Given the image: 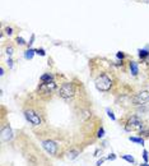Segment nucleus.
Masks as SVG:
<instances>
[{
	"label": "nucleus",
	"mask_w": 149,
	"mask_h": 166,
	"mask_svg": "<svg viewBox=\"0 0 149 166\" xmlns=\"http://www.w3.org/2000/svg\"><path fill=\"white\" fill-rule=\"evenodd\" d=\"M94 83H96L97 90L101 91V92H107V91H110L112 87V79L110 78L106 73L100 74L96 78V82Z\"/></svg>",
	"instance_id": "1"
},
{
	"label": "nucleus",
	"mask_w": 149,
	"mask_h": 166,
	"mask_svg": "<svg viewBox=\"0 0 149 166\" xmlns=\"http://www.w3.org/2000/svg\"><path fill=\"white\" fill-rule=\"evenodd\" d=\"M59 96L64 100H70L75 96V86L74 83L71 82H66V83H62L59 88Z\"/></svg>",
	"instance_id": "2"
},
{
	"label": "nucleus",
	"mask_w": 149,
	"mask_h": 166,
	"mask_svg": "<svg viewBox=\"0 0 149 166\" xmlns=\"http://www.w3.org/2000/svg\"><path fill=\"white\" fill-rule=\"evenodd\" d=\"M125 129L127 130V132H130V130H134V129H143V121L139 119L138 116H130L127 121L125 123Z\"/></svg>",
	"instance_id": "3"
},
{
	"label": "nucleus",
	"mask_w": 149,
	"mask_h": 166,
	"mask_svg": "<svg viewBox=\"0 0 149 166\" xmlns=\"http://www.w3.org/2000/svg\"><path fill=\"white\" fill-rule=\"evenodd\" d=\"M24 116H26L27 121H29L32 125H41V123H42L41 116L35 110H32V109H27V110H24Z\"/></svg>",
	"instance_id": "4"
},
{
	"label": "nucleus",
	"mask_w": 149,
	"mask_h": 166,
	"mask_svg": "<svg viewBox=\"0 0 149 166\" xmlns=\"http://www.w3.org/2000/svg\"><path fill=\"white\" fill-rule=\"evenodd\" d=\"M58 88L55 82H42L38 86V92L41 95H51Z\"/></svg>",
	"instance_id": "5"
},
{
	"label": "nucleus",
	"mask_w": 149,
	"mask_h": 166,
	"mask_svg": "<svg viewBox=\"0 0 149 166\" xmlns=\"http://www.w3.org/2000/svg\"><path fill=\"white\" fill-rule=\"evenodd\" d=\"M133 102L134 105H145L149 102V92L147 91H142V92L136 93L133 97Z\"/></svg>",
	"instance_id": "6"
},
{
	"label": "nucleus",
	"mask_w": 149,
	"mask_h": 166,
	"mask_svg": "<svg viewBox=\"0 0 149 166\" xmlns=\"http://www.w3.org/2000/svg\"><path fill=\"white\" fill-rule=\"evenodd\" d=\"M42 147L46 150L47 153H50V155H52V156H55L56 152H58V144H56V142L51 141V139H46V141H43Z\"/></svg>",
	"instance_id": "7"
},
{
	"label": "nucleus",
	"mask_w": 149,
	"mask_h": 166,
	"mask_svg": "<svg viewBox=\"0 0 149 166\" xmlns=\"http://www.w3.org/2000/svg\"><path fill=\"white\" fill-rule=\"evenodd\" d=\"M1 138L4 139V141H10V139H13V130L9 125H5L4 128L1 130Z\"/></svg>",
	"instance_id": "8"
},
{
	"label": "nucleus",
	"mask_w": 149,
	"mask_h": 166,
	"mask_svg": "<svg viewBox=\"0 0 149 166\" xmlns=\"http://www.w3.org/2000/svg\"><path fill=\"white\" fill-rule=\"evenodd\" d=\"M129 68H130V72H131L133 76H138V73H139L138 63H135V61H130V63H129Z\"/></svg>",
	"instance_id": "9"
},
{
	"label": "nucleus",
	"mask_w": 149,
	"mask_h": 166,
	"mask_svg": "<svg viewBox=\"0 0 149 166\" xmlns=\"http://www.w3.org/2000/svg\"><path fill=\"white\" fill-rule=\"evenodd\" d=\"M41 82H54V76L51 73H46V74H42L40 77Z\"/></svg>",
	"instance_id": "10"
},
{
	"label": "nucleus",
	"mask_w": 149,
	"mask_h": 166,
	"mask_svg": "<svg viewBox=\"0 0 149 166\" xmlns=\"http://www.w3.org/2000/svg\"><path fill=\"white\" fill-rule=\"evenodd\" d=\"M36 54V50H33V49H28L27 51L24 52V58L27 59V60H31L32 58H33V55Z\"/></svg>",
	"instance_id": "11"
},
{
	"label": "nucleus",
	"mask_w": 149,
	"mask_h": 166,
	"mask_svg": "<svg viewBox=\"0 0 149 166\" xmlns=\"http://www.w3.org/2000/svg\"><path fill=\"white\" fill-rule=\"evenodd\" d=\"M78 156H79V151H77V150H71V151L68 152V159L69 160H74Z\"/></svg>",
	"instance_id": "12"
},
{
	"label": "nucleus",
	"mask_w": 149,
	"mask_h": 166,
	"mask_svg": "<svg viewBox=\"0 0 149 166\" xmlns=\"http://www.w3.org/2000/svg\"><path fill=\"white\" fill-rule=\"evenodd\" d=\"M130 142H135V143H139V144H144V139H143L142 137H130L129 138Z\"/></svg>",
	"instance_id": "13"
},
{
	"label": "nucleus",
	"mask_w": 149,
	"mask_h": 166,
	"mask_svg": "<svg viewBox=\"0 0 149 166\" xmlns=\"http://www.w3.org/2000/svg\"><path fill=\"white\" fill-rule=\"evenodd\" d=\"M121 157H123L125 161L129 162V164H135V159H134L133 156H130V155H123Z\"/></svg>",
	"instance_id": "14"
},
{
	"label": "nucleus",
	"mask_w": 149,
	"mask_h": 166,
	"mask_svg": "<svg viewBox=\"0 0 149 166\" xmlns=\"http://www.w3.org/2000/svg\"><path fill=\"white\" fill-rule=\"evenodd\" d=\"M139 56H140V59H145L149 56V51L147 49H143V50H139Z\"/></svg>",
	"instance_id": "15"
},
{
	"label": "nucleus",
	"mask_w": 149,
	"mask_h": 166,
	"mask_svg": "<svg viewBox=\"0 0 149 166\" xmlns=\"http://www.w3.org/2000/svg\"><path fill=\"white\" fill-rule=\"evenodd\" d=\"M103 137H105V129H103V127H101L97 132V138H103Z\"/></svg>",
	"instance_id": "16"
},
{
	"label": "nucleus",
	"mask_w": 149,
	"mask_h": 166,
	"mask_svg": "<svg viewBox=\"0 0 149 166\" xmlns=\"http://www.w3.org/2000/svg\"><path fill=\"white\" fill-rule=\"evenodd\" d=\"M106 112H107V115H108V118H110V119H111V120H114V121L116 120V116L114 115V112H112V110H110V109H107Z\"/></svg>",
	"instance_id": "17"
},
{
	"label": "nucleus",
	"mask_w": 149,
	"mask_h": 166,
	"mask_svg": "<svg viewBox=\"0 0 149 166\" xmlns=\"http://www.w3.org/2000/svg\"><path fill=\"white\" fill-rule=\"evenodd\" d=\"M143 159H144V161H145V162H148L149 156H148V151H147V150L143 151Z\"/></svg>",
	"instance_id": "18"
},
{
	"label": "nucleus",
	"mask_w": 149,
	"mask_h": 166,
	"mask_svg": "<svg viewBox=\"0 0 149 166\" xmlns=\"http://www.w3.org/2000/svg\"><path fill=\"white\" fill-rule=\"evenodd\" d=\"M13 51H14V50H13V47H12V46H8L7 47V54L9 55V58L13 55Z\"/></svg>",
	"instance_id": "19"
},
{
	"label": "nucleus",
	"mask_w": 149,
	"mask_h": 166,
	"mask_svg": "<svg viewBox=\"0 0 149 166\" xmlns=\"http://www.w3.org/2000/svg\"><path fill=\"white\" fill-rule=\"evenodd\" d=\"M36 54H38L41 56H45V55H46V52H45L43 49H37V50H36Z\"/></svg>",
	"instance_id": "20"
},
{
	"label": "nucleus",
	"mask_w": 149,
	"mask_h": 166,
	"mask_svg": "<svg viewBox=\"0 0 149 166\" xmlns=\"http://www.w3.org/2000/svg\"><path fill=\"white\" fill-rule=\"evenodd\" d=\"M106 160H108V161H114V160H116V155L115 153H111V155H108L106 157Z\"/></svg>",
	"instance_id": "21"
},
{
	"label": "nucleus",
	"mask_w": 149,
	"mask_h": 166,
	"mask_svg": "<svg viewBox=\"0 0 149 166\" xmlns=\"http://www.w3.org/2000/svg\"><path fill=\"white\" fill-rule=\"evenodd\" d=\"M140 135H145V137H149V130H145V129H142L140 133H139Z\"/></svg>",
	"instance_id": "22"
},
{
	"label": "nucleus",
	"mask_w": 149,
	"mask_h": 166,
	"mask_svg": "<svg viewBox=\"0 0 149 166\" xmlns=\"http://www.w3.org/2000/svg\"><path fill=\"white\" fill-rule=\"evenodd\" d=\"M17 42L19 44V45H26V44H27V42H26L24 40H23L22 37H17Z\"/></svg>",
	"instance_id": "23"
},
{
	"label": "nucleus",
	"mask_w": 149,
	"mask_h": 166,
	"mask_svg": "<svg viewBox=\"0 0 149 166\" xmlns=\"http://www.w3.org/2000/svg\"><path fill=\"white\" fill-rule=\"evenodd\" d=\"M116 56H117L119 59H121V60H123V59L125 58V54H124V52H121V51H119L117 54H116Z\"/></svg>",
	"instance_id": "24"
},
{
	"label": "nucleus",
	"mask_w": 149,
	"mask_h": 166,
	"mask_svg": "<svg viewBox=\"0 0 149 166\" xmlns=\"http://www.w3.org/2000/svg\"><path fill=\"white\" fill-rule=\"evenodd\" d=\"M5 32H7L8 35H12V33H13V28H10V27H7V28H5Z\"/></svg>",
	"instance_id": "25"
},
{
	"label": "nucleus",
	"mask_w": 149,
	"mask_h": 166,
	"mask_svg": "<svg viewBox=\"0 0 149 166\" xmlns=\"http://www.w3.org/2000/svg\"><path fill=\"white\" fill-rule=\"evenodd\" d=\"M105 160H106V159H101V160H98L97 164H96V166H101V165L103 164V162H105Z\"/></svg>",
	"instance_id": "26"
},
{
	"label": "nucleus",
	"mask_w": 149,
	"mask_h": 166,
	"mask_svg": "<svg viewBox=\"0 0 149 166\" xmlns=\"http://www.w3.org/2000/svg\"><path fill=\"white\" fill-rule=\"evenodd\" d=\"M8 67H9V68H13V60H12L10 58L8 59Z\"/></svg>",
	"instance_id": "27"
},
{
	"label": "nucleus",
	"mask_w": 149,
	"mask_h": 166,
	"mask_svg": "<svg viewBox=\"0 0 149 166\" xmlns=\"http://www.w3.org/2000/svg\"><path fill=\"white\" fill-rule=\"evenodd\" d=\"M100 153H101V151H100V150H97L96 152H94V156H100Z\"/></svg>",
	"instance_id": "28"
},
{
	"label": "nucleus",
	"mask_w": 149,
	"mask_h": 166,
	"mask_svg": "<svg viewBox=\"0 0 149 166\" xmlns=\"http://www.w3.org/2000/svg\"><path fill=\"white\" fill-rule=\"evenodd\" d=\"M0 74H1V76H4V68H0Z\"/></svg>",
	"instance_id": "29"
},
{
	"label": "nucleus",
	"mask_w": 149,
	"mask_h": 166,
	"mask_svg": "<svg viewBox=\"0 0 149 166\" xmlns=\"http://www.w3.org/2000/svg\"><path fill=\"white\" fill-rule=\"evenodd\" d=\"M140 166H149V165H148V162H144V164H142Z\"/></svg>",
	"instance_id": "30"
}]
</instances>
